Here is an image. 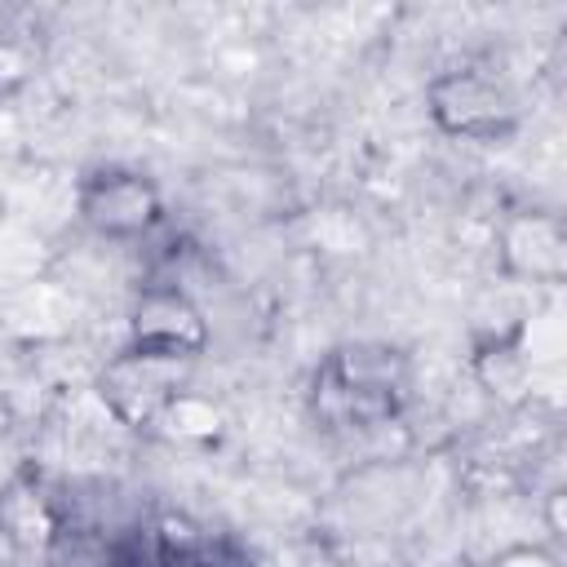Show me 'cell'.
<instances>
[{"label":"cell","instance_id":"obj_6","mask_svg":"<svg viewBox=\"0 0 567 567\" xmlns=\"http://www.w3.org/2000/svg\"><path fill=\"white\" fill-rule=\"evenodd\" d=\"M501 270L518 284H558L567 275V230L554 213H514L501 226Z\"/></svg>","mask_w":567,"mask_h":567},{"label":"cell","instance_id":"obj_5","mask_svg":"<svg viewBox=\"0 0 567 567\" xmlns=\"http://www.w3.org/2000/svg\"><path fill=\"white\" fill-rule=\"evenodd\" d=\"M133 350L164 354V359H186L195 363L208 350V319L190 301L186 288L177 284H151L137 292L128 310V341Z\"/></svg>","mask_w":567,"mask_h":567},{"label":"cell","instance_id":"obj_7","mask_svg":"<svg viewBox=\"0 0 567 567\" xmlns=\"http://www.w3.org/2000/svg\"><path fill=\"white\" fill-rule=\"evenodd\" d=\"M474 377L501 403H523L532 390V354H527V323L496 332L474 346Z\"/></svg>","mask_w":567,"mask_h":567},{"label":"cell","instance_id":"obj_9","mask_svg":"<svg viewBox=\"0 0 567 567\" xmlns=\"http://www.w3.org/2000/svg\"><path fill=\"white\" fill-rule=\"evenodd\" d=\"M483 567H558V554L545 545H505Z\"/></svg>","mask_w":567,"mask_h":567},{"label":"cell","instance_id":"obj_2","mask_svg":"<svg viewBox=\"0 0 567 567\" xmlns=\"http://www.w3.org/2000/svg\"><path fill=\"white\" fill-rule=\"evenodd\" d=\"M425 111L439 133L465 142H509L518 133V97L483 66H447L425 84Z\"/></svg>","mask_w":567,"mask_h":567},{"label":"cell","instance_id":"obj_3","mask_svg":"<svg viewBox=\"0 0 567 567\" xmlns=\"http://www.w3.org/2000/svg\"><path fill=\"white\" fill-rule=\"evenodd\" d=\"M190 363L186 359H164L124 346L102 372H97V399L120 425H159L164 412L186 394Z\"/></svg>","mask_w":567,"mask_h":567},{"label":"cell","instance_id":"obj_8","mask_svg":"<svg viewBox=\"0 0 567 567\" xmlns=\"http://www.w3.org/2000/svg\"><path fill=\"white\" fill-rule=\"evenodd\" d=\"M159 425H168V430H177V434H213L217 430V412L208 408V403H199L190 390L164 412V421Z\"/></svg>","mask_w":567,"mask_h":567},{"label":"cell","instance_id":"obj_4","mask_svg":"<svg viewBox=\"0 0 567 567\" xmlns=\"http://www.w3.org/2000/svg\"><path fill=\"white\" fill-rule=\"evenodd\" d=\"M75 213L102 239H142L164 221V195L146 173L111 164L75 186Z\"/></svg>","mask_w":567,"mask_h":567},{"label":"cell","instance_id":"obj_1","mask_svg":"<svg viewBox=\"0 0 567 567\" xmlns=\"http://www.w3.org/2000/svg\"><path fill=\"white\" fill-rule=\"evenodd\" d=\"M408 381L412 368L403 350L381 341H354L319 359L310 381V403L315 416L337 430H372L399 416L408 399Z\"/></svg>","mask_w":567,"mask_h":567}]
</instances>
